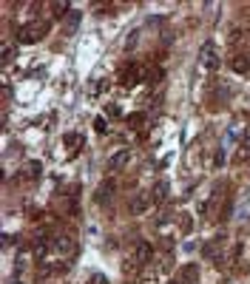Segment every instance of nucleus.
Wrapping results in <instances>:
<instances>
[{
  "label": "nucleus",
  "mask_w": 250,
  "mask_h": 284,
  "mask_svg": "<svg viewBox=\"0 0 250 284\" xmlns=\"http://www.w3.org/2000/svg\"><path fill=\"white\" fill-rule=\"evenodd\" d=\"M51 253H57V256H71V253H74V239H71V236H54V239H51Z\"/></svg>",
  "instance_id": "nucleus-3"
},
{
  "label": "nucleus",
  "mask_w": 250,
  "mask_h": 284,
  "mask_svg": "<svg viewBox=\"0 0 250 284\" xmlns=\"http://www.w3.org/2000/svg\"><path fill=\"white\" fill-rule=\"evenodd\" d=\"M80 142H83V136H80V134H66V145L74 148V145H80Z\"/></svg>",
  "instance_id": "nucleus-17"
},
{
  "label": "nucleus",
  "mask_w": 250,
  "mask_h": 284,
  "mask_svg": "<svg viewBox=\"0 0 250 284\" xmlns=\"http://www.w3.org/2000/svg\"><path fill=\"white\" fill-rule=\"evenodd\" d=\"M199 66L208 68V71H213V68H219V54H216V46L213 43H205L199 51Z\"/></svg>",
  "instance_id": "nucleus-2"
},
{
  "label": "nucleus",
  "mask_w": 250,
  "mask_h": 284,
  "mask_svg": "<svg viewBox=\"0 0 250 284\" xmlns=\"http://www.w3.org/2000/svg\"><path fill=\"white\" fill-rule=\"evenodd\" d=\"M51 250V239L46 236H37V242H34V259L40 262V259H46V253Z\"/></svg>",
  "instance_id": "nucleus-8"
},
{
  "label": "nucleus",
  "mask_w": 250,
  "mask_h": 284,
  "mask_svg": "<svg viewBox=\"0 0 250 284\" xmlns=\"http://www.w3.org/2000/svg\"><path fill=\"white\" fill-rule=\"evenodd\" d=\"M151 242H136V245H134V262H136V265H148L151 262Z\"/></svg>",
  "instance_id": "nucleus-4"
},
{
  "label": "nucleus",
  "mask_w": 250,
  "mask_h": 284,
  "mask_svg": "<svg viewBox=\"0 0 250 284\" xmlns=\"http://www.w3.org/2000/svg\"><path fill=\"white\" fill-rule=\"evenodd\" d=\"M12 284H20V282H12Z\"/></svg>",
  "instance_id": "nucleus-25"
},
{
  "label": "nucleus",
  "mask_w": 250,
  "mask_h": 284,
  "mask_svg": "<svg viewBox=\"0 0 250 284\" xmlns=\"http://www.w3.org/2000/svg\"><path fill=\"white\" fill-rule=\"evenodd\" d=\"M80 20H83V12H71V15L66 17V34H74V32H77Z\"/></svg>",
  "instance_id": "nucleus-12"
},
{
  "label": "nucleus",
  "mask_w": 250,
  "mask_h": 284,
  "mask_svg": "<svg viewBox=\"0 0 250 284\" xmlns=\"http://www.w3.org/2000/svg\"><path fill=\"white\" fill-rule=\"evenodd\" d=\"M94 128H97V131H105V128H108V122H105L102 117H97V119H94Z\"/></svg>",
  "instance_id": "nucleus-20"
},
{
  "label": "nucleus",
  "mask_w": 250,
  "mask_h": 284,
  "mask_svg": "<svg viewBox=\"0 0 250 284\" xmlns=\"http://www.w3.org/2000/svg\"><path fill=\"white\" fill-rule=\"evenodd\" d=\"M111 196H114V182L108 179V182H102L100 188H97V196H94V199H97V205H108Z\"/></svg>",
  "instance_id": "nucleus-7"
},
{
  "label": "nucleus",
  "mask_w": 250,
  "mask_h": 284,
  "mask_svg": "<svg viewBox=\"0 0 250 284\" xmlns=\"http://www.w3.org/2000/svg\"><path fill=\"white\" fill-rule=\"evenodd\" d=\"M142 122H145V114H142V111L128 114V125H134V128H136V125H142Z\"/></svg>",
  "instance_id": "nucleus-15"
},
{
  "label": "nucleus",
  "mask_w": 250,
  "mask_h": 284,
  "mask_svg": "<svg viewBox=\"0 0 250 284\" xmlns=\"http://www.w3.org/2000/svg\"><path fill=\"white\" fill-rule=\"evenodd\" d=\"M168 190H171V188H168V182H156V185H154V196H151V199L162 205V202L168 199Z\"/></svg>",
  "instance_id": "nucleus-13"
},
{
  "label": "nucleus",
  "mask_w": 250,
  "mask_h": 284,
  "mask_svg": "<svg viewBox=\"0 0 250 284\" xmlns=\"http://www.w3.org/2000/svg\"><path fill=\"white\" fill-rule=\"evenodd\" d=\"M12 57H17V51H12V46L3 49V63H12Z\"/></svg>",
  "instance_id": "nucleus-19"
},
{
  "label": "nucleus",
  "mask_w": 250,
  "mask_h": 284,
  "mask_svg": "<svg viewBox=\"0 0 250 284\" xmlns=\"http://www.w3.org/2000/svg\"><path fill=\"white\" fill-rule=\"evenodd\" d=\"M139 74H142V68L136 66V63H131V66L122 71V80H119V83L122 85H134L136 80H139Z\"/></svg>",
  "instance_id": "nucleus-9"
},
{
  "label": "nucleus",
  "mask_w": 250,
  "mask_h": 284,
  "mask_svg": "<svg viewBox=\"0 0 250 284\" xmlns=\"http://www.w3.org/2000/svg\"><path fill=\"white\" fill-rule=\"evenodd\" d=\"M54 15H57V17H63V15H71V12H68V3H57V6H54Z\"/></svg>",
  "instance_id": "nucleus-16"
},
{
  "label": "nucleus",
  "mask_w": 250,
  "mask_h": 284,
  "mask_svg": "<svg viewBox=\"0 0 250 284\" xmlns=\"http://www.w3.org/2000/svg\"><path fill=\"white\" fill-rule=\"evenodd\" d=\"M136 40H139V32L134 29V32L128 34V40H125V46H128V49H134V46H136Z\"/></svg>",
  "instance_id": "nucleus-18"
},
{
  "label": "nucleus",
  "mask_w": 250,
  "mask_h": 284,
  "mask_svg": "<svg viewBox=\"0 0 250 284\" xmlns=\"http://www.w3.org/2000/svg\"><path fill=\"white\" fill-rule=\"evenodd\" d=\"M242 148H248V151H250V128L245 131V142H242Z\"/></svg>",
  "instance_id": "nucleus-23"
},
{
  "label": "nucleus",
  "mask_w": 250,
  "mask_h": 284,
  "mask_svg": "<svg viewBox=\"0 0 250 284\" xmlns=\"http://www.w3.org/2000/svg\"><path fill=\"white\" fill-rule=\"evenodd\" d=\"M131 162V151H117V153H111V159H108V168L111 170H122V168Z\"/></svg>",
  "instance_id": "nucleus-5"
},
{
  "label": "nucleus",
  "mask_w": 250,
  "mask_h": 284,
  "mask_svg": "<svg viewBox=\"0 0 250 284\" xmlns=\"http://www.w3.org/2000/svg\"><path fill=\"white\" fill-rule=\"evenodd\" d=\"M91 284H108V279H105V276H100V273H97V276H91Z\"/></svg>",
  "instance_id": "nucleus-21"
},
{
  "label": "nucleus",
  "mask_w": 250,
  "mask_h": 284,
  "mask_svg": "<svg viewBox=\"0 0 250 284\" xmlns=\"http://www.w3.org/2000/svg\"><path fill=\"white\" fill-rule=\"evenodd\" d=\"M108 114L111 117H119V105H108Z\"/></svg>",
  "instance_id": "nucleus-22"
},
{
  "label": "nucleus",
  "mask_w": 250,
  "mask_h": 284,
  "mask_svg": "<svg viewBox=\"0 0 250 284\" xmlns=\"http://www.w3.org/2000/svg\"><path fill=\"white\" fill-rule=\"evenodd\" d=\"M40 173H43V165H40V162H26V165H23V176H26V179H40Z\"/></svg>",
  "instance_id": "nucleus-11"
},
{
  "label": "nucleus",
  "mask_w": 250,
  "mask_h": 284,
  "mask_svg": "<svg viewBox=\"0 0 250 284\" xmlns=\"http://www.w3.org/2000/svg\"><path fill=\"white\" fill-rule=\"evenodd\" d=\"M46 29H49L46 23H40V26H37V23H29V26H23V29L17 32V40H20L23 46H29V43H37V40L46 34Z\"/></svg>",
  "instance_id": "nucleus-1"
},
{
  "label": "nucleus",
  "mask_w": 250,
  "mask_h": 284,
  "mask_svg": "<svg viewBox=\"0 0 250 284\" xmlns=\"http://www.w3.org/2000/svg\"><path fill=\"white\" fill-rule=\"evenodd\" d=\"M233 71L236 74H248L250 77V54H239V57H233Z\"/></svg>",
  "instance_id": "nucleus-10"
},
{
  "label": "nucleus",
  "mask_w": 250,
  "mask_h": 284,
  "mask_svg": "<svg viewBox=\"0 0 250 284\" xmlns=\"http://www.w3.org/2000/svg\"><path fill=\"white\" fill-rule=\"evenodd\" d=\"M196 279H199V267H196V265H185L182 267V282L196 284Z\"/></svg>",
  "instance_id": "nucleus-14"
},
{
  "label": "nucleus",
  "mask_w": 250,
  "mask_h": 284,
  "mask_svg": "<svg viewBox=\"0 0 250 284\" xmlns=\"http://www.w3.org/2000/svg\"><path fill=\"white\" fill-rule=\"evenodd\" d=\"M151 193H136V196H134V202H131V210L134 213H136V216H142V213H145V210H151Z\"/></svg>",
  "instance_id": "nucleus-6"
},
{
  "label": "nucleus",
  "mask_w": 250,
  "mask_h": 284,
  "mask_svg": "<svg viewBox=\"0 0 250 284\" xmlns=\"http://www.w3.org/2000/svg\"><path fill=\"white\" fill-rule=\"evenodd\" d=\"M168 284H179V282H168Z\"/></svg>",
  "instance_id": "nucleus-24"
}]
</instances>
